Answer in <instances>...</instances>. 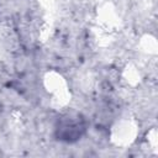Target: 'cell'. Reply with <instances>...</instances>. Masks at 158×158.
I'll return each instance as SVG.
<instances>
[{
	"instance_id": "6da1fadb",
	"label": "cell",
	"mask_w": 158,
	"mask_h": 158,
	"mask_svg": "<svg viewBox=\"0 0 158 158\" xmlns=\"http://www.w3.org/2000/svg\"><path fill=\"white\" fill-rule=\"evenodd\" d=\"M85 120L80 114H65L62 116L56 126V136L64 142H75L85 133Z\"/></svg>"
}]
</instances>
